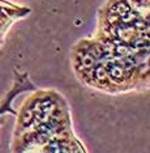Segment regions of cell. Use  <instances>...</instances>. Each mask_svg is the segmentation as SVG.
<instances>
[{"mask_svg":"<svg viewBox=\"0 0 150 153\" xmlns=\"http://www.w3.org/2000/svg\"><path fill=\"white\" fill-rule=\"evenodd\" d=\"M64 147H65V145L63 144V143H60L59 140H54V141H51L50 144H48L47 151H48V152H54V153H60V152H71V149L64 148Z\"/></svg>","mask_w":150,"mask_h":153,"instance_id":"6da1fadb","label":"cell"},{"mask_svg":"<svg viewBox=\"0 0 150 153\" xmlns=\"http://www.w3.org/2000/svg\"><path fill=\"white\" fill-rule=\"evenodd\" d=\"M148 42H149L148 36H146V38L145 37H136V38L132 39V46H133L136 50H141V48H144V47L149 48Z\"/></svg>","mask_w":150,"mask_h":153,"instance_id":"7a4b0ae2","label":"cell"},{"mask_svg":"<svg viewBox=\"0 0 150 153\" xmlns=\"http://www.w3.org/2000/svg\"><path fill=\"white\" fill-rule=\"evenodd\" d=\"M109 72H110V75L112 76L114 79H117V80L123 79V76H124V71H123V68H121L119 64H110Z\"/></svg>","mask_w":150,"mask_h":153,"instance_id":"3957f363","label":"cell"},{"mask_svg":"<svg viewBox=\"0 0 150 153\" xmlns=\"http://www.w3.org/2000/svg\"><path fill=\"white\" fill-rule=\"evenodd\" d=\"M115 50H116L117 55H120V56L128 58V56H132V55H133V51H132L128 46L123 45V43H117V46H116V48H115Z\"/></svg>","mask_w":150,"mask_h":153,"instance_id":"277c9868","label":"cell"},{"mask_svg":"<svg viewBox=\"0 0 150 153\" xmlns=\"http://www.w3.org/2000/svg\"><path fill=\"white\" fill-rule=\"evenodd\" d=\"M111 12H115L117 16H121V17H124V16H127L128 13H129L131 11H129V7H128L125 3H119L115 8L112 9Z\"/></svg>","mask_w":150,"mask_h":153,"instance_id":"5b68a950","label":"cell"},{"mask_svg":"<svg viewBox=\"0 0 150 153\" xmlns=\"http://www.w3.org/2000/svg\"><path fill=\"white\" fill-rule=\"evenodd\" d=\"M39 107H41V113H46V114H51L55 110V105L51 101H43L39 102Z\"/></svg>","mask_w":150,"mask_h":153,"instance_id":"8992f818","label":"cell"},{"mask_svg":"<svg viewBox=\"0 0 150 153\" xmlns=\"http://www.w3.org/2000/svg\"><path fill=\"white\" fill-rule=\"evenodd\" d=\"M34 119V113L33 110H26L25 113H24L22 118H21V120H22V124L24 126H29V124L33 122Z\"/></svg>","mask_w":150,"mask_h":153,"instance_id":"52a82bcc","label":"cell"},{"mask_svg":"<svg viewBox=\"0 0 150 153\" xmlns=\"http://www.w3.org/2000/svg\"><path fill=\"white\" fill-rule=\"evenodd\" d=\"M93 65H94V58L90 54L85 55L82 58V67L85 69H90V68H93Z\"/></svg>","mask_w":150,"mask_h":153,"instance_id":"ba28073f","label":"cell"},{"mask_svg":"<svg viewBox=\"0 0 150 153\" xmlns=\"http://www.w3.org/2000/svg\"><path fill=\"white\" fill-rule=\"evenodd\" d=\"M90 55H92L93 58H95V59H99V58L103 55V50H102V48H100L99 46L94 45V46L92 47V51H90Z\"/></svg>","mask_w":150,"mask_h":153,"instance_id":"9c48e42d","label":"cell"},{"mask_svg":"<svg viewBox=\"0 0 150 153\" xmlns=\"http://www.w3.org/2000/svg\"><path fill=\"white\" fill-rule=\"evenodd\" d=\"M134 30H137V32H148L149 27H148V24L145 25V21H134Z\"/></svg>","mask_w":150,"mask_h":153,"instance_id":"30bf717a","label":"cell"},{"mask_svg":"<svg viewBox=\"0 0 150 153\" xmlns=\"http://www.w3.org/2000/svg\"><path fill=\"white\" fill-rule=\"evenodd\" d=\"M95 77H97V80H99V81L104 80V77H106V71H104L103 67H98L95 69Z\"/></svg>","mask_w":150,"mask_h":153,"instance_id":"8fae6325","label":"cell"},{"mask_svg":"<svg viewBox=\"0 0 150 153\" xmlns=\"http://www.w3.org/2000/svg\"><path fill=\"white\" fill-rule=\"evenodd\" d=\"M117 19H119V16H112V15H110L109 16V21L110 22H115V21H117Z\"/></svg>","mask_w":150,"mask_h":153,"instance_id":"7c38bea8","label":"cell"}]
</instances>
